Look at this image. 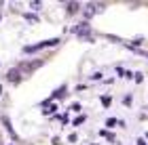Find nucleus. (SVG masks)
<instances>
[{
    "label": "nucleus",
    "mask_w": 148,
    "mask_h": 145,
    "mask_svg": "<svg viewBox=\"0 0 148 145\" xmlns=\"http://www.w3.org/2000/svg\"><path fill=\"white\" fill-rule=\"evenodd\" d=\"M53 44H57V40H49V42H38V44H32V47H25L23 53H36L40 49H45V47H53Z\"/></svg>",
    "instance_id": "1"
},
{
    "label": "nucleus",
    "mask_w": 148,
    "mask_h": 145,
    "mask_svg": "<svg viewBox=\"0 0 148 145\" xmlns=\"http://www.w3.org/2000/svg\"><path fill=\"white\" fill-rule=\"evenodd\" d=\"M97 11H104V4H87L85 6V17L89 19V17H93Z\"/></svg>",
    "instance_id": "2"
},
{
    "label": "nucleus",
    "mask_w": 148,
    "mask_h": 145,
    "mask_svg": "<svg viewBox=\"0 0 148 145\" xmlns=\"http://www.w3.org/2000/svg\"><path fill=\"white\" fill-rule=\"evenodd\" d=\"M6 80L17 84L19 80H21V74H19V69H9V74H6Z\"/></svg>",
    "instance_id": "3"
},
{
    "label": "nucleus",
    "mask_w": 148,
    "mask_h": 145,
    "mask_svg": "<svg viewBox=\"0 0 148 145\" xmlns=\"http://www.w3.org/2000/svg\"><path fill=\"white\" fill-rule=\"evenodd\" d=\"M74 34H76V36H85V34H89V25H87V23H80V25H74Z\"/></svg>",
    "instance_id": "4"
},
{
    "label": "nucleus",
    "mask_w": 148,
    "mask_h": 145,
    "mask_svg": "<svg viewBox=\"0 0 148 145\" xmlns=\"http://www.w3.org/2000/svg\"><path fill=\"white\" fill-rule=\"evenodd\" d=\"M2 124H4V128L9 130V135L13 137V139H17V135H15V130H13V124H11V120L6 116H2Z\"/></svg>",
    "instance_id": "5"
},
{
    "label": "nucleus",
    "mask_w": 148,
    "mask_h": 145,
    "mask_svg": "<svg viewBox=\"0 0 148 145\" xmlns=\"http://www.w3.org/2000/svg\"><path fill=\"white\" fill-rule=\"evenodd\" d=\"M78 9H80L78 2H70V4H68V11H70V13H78Z\"/></svg>",
    "instance_id": "6"
},
{
    "label": "nucleus",
    "mask_w": 148,
    "mask_h": 145,
    "mask_svg": "<svg viewBox=\"0 0 148 145\" xmlns=\"http://www.w3.org/2000/svg\"><path fill=\"white\" fill-rule=\"evenodd\" d=\"M110 103H112V97H108V95H104V97H102V105H104V107H108Z\"/></svg>",
    "instance_id": "7"
},
{
    "label": "nucleus",
    "mask_w": 148,
    "mask_h": 145,
    "mask_svg": "<svg viewBox=\"0 0 148 145\" xmlns=\"http://www.w3.org/2000/svg\"><path fill=\"white\" fill-rule=\"evenodd\" d=\"M85 118H87V116H78V118H74L72 124H74V126H78V124H83V122H85Z\"/></svg>",
    "instance_id": "8"
},
{
    "label": "nucleus",
    "mask_w": 148,
    "mask_h": 145,
    "mask_svg": "<svg viewBox=\"0 0 148 145\" xmlns=\"http://www.w3.org/2000/svg\"><path fill=\"white\" fill-rule=\"evenodd\" d=\"M25 19H28L30 23H36V21H38V17L34 15V13H28V15H25Z\"/></svg>",
    "instance_id": "9"
},
{
    "label": "nucleus",
    "mask_w": 148,
    "mask_h": 145,
    "mask_svg": "<svg viewBox=\"0 0 148 145\" xmlns=\"http://www.w3.org/2000/svg\"><path fill=\"white\" fill-rule=\"evenodd\" d=\"M99 135H102V137H106V139H110V141L114 139V135H112V133H108V130H102Z\"/></svg>",
    "instance_id": "10"
},
{
    "label": "nucleus",
    "mask_w": 148,
    "mask_h": 145,
    "mask_svg": "<svg viewBox=\"0 0 148 145\" xmlns=\"http://www.w3.org/2000/svg\"><path fill=\"white\" fill-rule=\"evenodd\" d=\"M123 105H125V107H129V105H131V97H129V95L123 97Z\"/></svg>",
    "instance_id": "11"
},
{
    "label": "nucleus",
    "mask_w": 148,
    "mask_h": 145,
    "mask_svg": "<svg viewBox=\"0 0 148 145\" xmlns=\"http://www.w3.org/2000/svg\"><path fill=\"white\" fill-rule=\"evenodd\" d=\"M38 65H40V61H34V63H30V65H28V69H36Z\"/></svg>",
    "instance_id": "12"
},
{
    "label": "nucleus",
    "mask_w": 148,
    "mask_h": 145,
    "mask_svg": "<svg viewBox=\"0 0 148 145\" xmlns=\"http://www.w3.org/2000/svg\"><path fill=\"white\" fill-rule=\"evenodd\" d=\"M106 124H108V126H114V124H116V120H114V118H108V120H106Z\"/></svg>",
    "instance_id": "13"
},
{
    "label": "nucleus",
    "mask_w": 148,
    "mask_h": 145,
    "mask_svg": "<svg viewBox=\"0 0 148 145\" xmlns=\"http://www.w3.org/2000/svg\"><path fill=\"white\" fill-rule=\"evenodd\" d=\"M0 145H2V143H0Z\"/></svg>",
    "instance_id": "14"
}]
</instances>
